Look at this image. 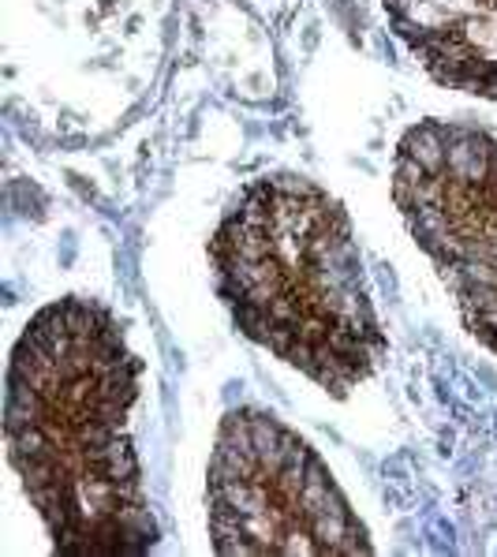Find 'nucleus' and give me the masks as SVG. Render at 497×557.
<instances>
[{
    "mask_svg": "<svg viewBox=\"0 0 497 557\" xmlns=\"http://www.w3.org/2000/svg\"><path fill=\"white\" fill-rule=\"evenodd\" d=\"M382 8L434 79L497 98V0H382Z\"/></svg>",
    "mask_w": 497,
    "mask_h": 557,
    "instance_id": "39448f33",
    "label": "nucleus"
},
{
    "mask_svg": "<svg viewBox=\"0 0 497 557\" xmlns=\"http://www.w3.org/2000/svg\"><path fill=\"white\" fill-rule=\"evenodd\" d=\"M393 199L468 330L497 352V135L423 120L400 139Z\"/></svg>",
    "mask_w": 497,
    "mask_h": 557,
    "instance_id": "20e7f679",
    "label": "nucleus"
},
{
    "mask_svg": "<svg viewBox=\"0 0 497 557\" xmlns=\"http://www.w3.org/2000/svg\"><path fill=\"white\" fill-rule=\"evenodd\" d=\"M206 502L218 554L356 557L374 550L319 453L259 408L228 411L221 423Z\"/></svg>",
    "mask_w": 497,
    "mask_h": 557,
    "instance_id": "7ed1b4c3",
    "label": "nucleus"
},
{
    "mask_svg": "<svg viewBox=\"0 0 497 557\" xmlns=\"http://www.w3.org/2000/svg\"><path fill=\"white\" fill-rule=\"evenodd\" d=\"M139 363L105 307L60 299L23 330L8 367V457L60 554L135 557L158 524L135 457Z\"/></svg>",
    "mask_w": 497,
    "mask_h": 557,
    "instance_id": "f257e3e1",
    "label": "nucleus"
},
{
    "mask_svg": "<svg viewBox=\"0 0 497 557\" xmlns=\"http://www.w3.org/2000/svg\"><path fill=\"white\" fill-rule=\"evenodd\" d=\"M228 314L254 345L345 397L374 374L382 330L348 213L303 176L239 191L210 239Z\"/></svg>",
    "mask_w": 497,
    "mask_h": 557,
    "instance_id": "f03ea898",
    "label": "nucleus"
}]
</instances>
